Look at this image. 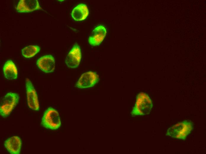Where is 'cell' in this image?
<instances>
[{
	"label": "cell",
	"mask_w": 206,
	"mask_h": 154,
	"mask_svg": "<svg viewBox=\"0 0 206 154\" xmlns=\"http://www.w3.org/2000/svg\"><path fill=\"white\" fill-rule=\"evenodd\" d=\"M42 9L37 0H21L16 8L17 11L20 13L29 12Z\"/></svg>",
	"instance_id": "9"
},
{
	"label": "cell",
	"mask_w": 206,
	"mask_h": 154,
	"mask_svg": "<svg viewBox=\"0 0 206 154\" xmlns=\"http://www.w3.org/2000/svg\"><path fill=\"white\" fill-rule=\"evenodd\" d=\"M3 70L5 77L7 79L13 80L17 78V70L15 65L11 60H8L5 62Z\"/></svg>",
	"instance_id": "13"
},
{
	"label": "cell",
	"mask_w": 206,
	"mask_h": 154,
	"mask_svg": "<svg viewBox=\"0 0 206 154\" xmlns=\"http://www.w3.org/2000/svg\"><path fill=\"white\" fill-rule=\"evenodd\" d=\"M40 49V47L36 45H30L26 46L22 50V55L26 58H31L38 53Z\"/></svg>",
	"instance_id": "14"
},
{
	"label": "cell",
	"mask_w": 206,
	"mask_h": 154,
	"mask_svg": "<svg viewBox=\"0 0 206 154\" xmlns=\"http://www.w3.org/2000/svg\"><path fill=\"white\" fill-rule=\"evenodd\" d=\"M107 31L103 26L96 28L92 31L88 38V42L91 45H99L102 41L106 35Z\"/></svg>",
	"instance_id": "10"
},
{
	"label": "cell",
	"mask_w": 206,
	"mask_h": 154,
	"mask_svg": "<svg viewBox=\"0 0 206 154\" xmlns=\"http://www.w3.org/2000/svg\"><path fill=\"white\" fill-rule=\"evenodd\" d=\"M38 67L46 73L53 72L55 69V60L51 55L44 56L39 58L36 62Z\"/></svg>",
	"instance_id": "8"
},
{
	"label": "cell",
	"mask_w": 206,
	"mask_h": 154,
	"mask_svg": "<svg viewBox=\"0 0 206 154\" xmlns=\"http://www.w3.org/2000/svg\"><path fill=\"white\" fill-rule=\"evenodd\" d=\"M99 80V77L95 72H86L81 76L76 86L79 88L84 89L93 86Z\"/></svg>",
	"instance_id": "5"
},
{
	"label": "cell",
	"mask_w": 206,
	"mask_h": 154,
	"mask_svg": "<svg viewBox=\"0 0 206 154\" xmlns=\"http://www.w3.org/2000/svg\"><path fill=\"white\" fill-rule=\"evenodd\" d=\"M87 6L81 4L74 8L72 12V16L76 21H81L85 19L88 15Z\"/></svg>",
	"instance_id": "12"
},
{
	"label": "cell",
	"mask_w": 206,
	"mask_h": 154,
	"mask_svg": "<svg viewBox=\"0 0 206 154\" xmlns=\"http://www.w3.org/2000/svg\"><path fill=\"white\" fill-rule=\"evenodd\" d=\"M19 95L15 93H7L3 99L0 105L1 115L3 117L8 116L18 103Z\"/></svg>",
	"instance_id": "4"
},
{
	"label": "cell",
	"mask_w": 206,
	"mask_h": 154,
	"mask_svg": "<svg viewBox=\"0 0 206 154\" xmlns=\"http://www.w3.org/2000/svg\"><path fill=\"white\" fill-rule=\"evenodd\" d=\"M25 83L28 106L33 110H38L39 105L36 91L32 83L28 79H26Z\"/></svg>",
	"instance_id": "6"
},
{
	"label": "cell",
	"mask_w": 206,
	"mask_h": 154,
	"mask_svg": "<svg viewBox=\"0 0 206 154\" xmlns=\"http://www.w3.org/2000/svg\"><path fill=\"white\" fill-rule=\"evenodd\" d=\"M5 148L10 153L12 154H18L20 153L22 142L18 137L14 136L10 137L4 142Z\"/></svg>",
	"instance_id": "11"
},
{
	"label": "cell",
	"mask_w": 206,
	"mask_h": 154,
	"mask_svg": "<svg viewBox=\"0 0 206 154\" xmlns=\"http://www.w3.org/2000/svg\"><path fill=\"white\" fill-rule=\"evenodd\" d=\"M41 124L47 129L56 130L59 128L61 123L58 112L52 108H48L44 112Z\"/></svg>",
	"instance_id": "3"
},
{
	"label": "cell",
	"mask_w": 206,
	"mask_h": 154,
	"mask_svg": "<svg viewBox=\"0 0 206 154\" xmlns=\"http://www.w3.org/2000/svg\"><path fill=\"white\" fill-rule=\"evenodd\" d=\"M193 128L192 123L190 121L185 120L169 128L166 135L173 138L185 139L191 132Z\"/></svg>",
	"instance_id": "2"
},
{
	"label": "cell",
	"mask_w": 206,
	"mask_h": 154,
	"mask_svg": "<svg viewBox=\"0 0 206 154\" xmlns=\"http://www.w3.org/2000/svg\"><path fill=\"white\" fill-rule=\"evenodd\" d=\"M152 101L147 94L141 92L137 96L136 102L131 114L132 116H142L149 113L152 107Z\"/></svg>",
	"instance_id": "1"
},
{
	"label": "cell",
	"mask_w": 206,
	"mask_h": 154,
	"mask_svg": "<svg viewBox=\"0 0 206 154\" xmlns=\"http://www.w3.org/2000/svg\"><path fill=\"white\" fill-rule=\"evenodd\" d=\"M81 59L80 48L77 44L74 45L68 54L65 62L68 67L75 68L78 67Z\"/></svg>",
	"instance_id": "7"
}]
</instances>
